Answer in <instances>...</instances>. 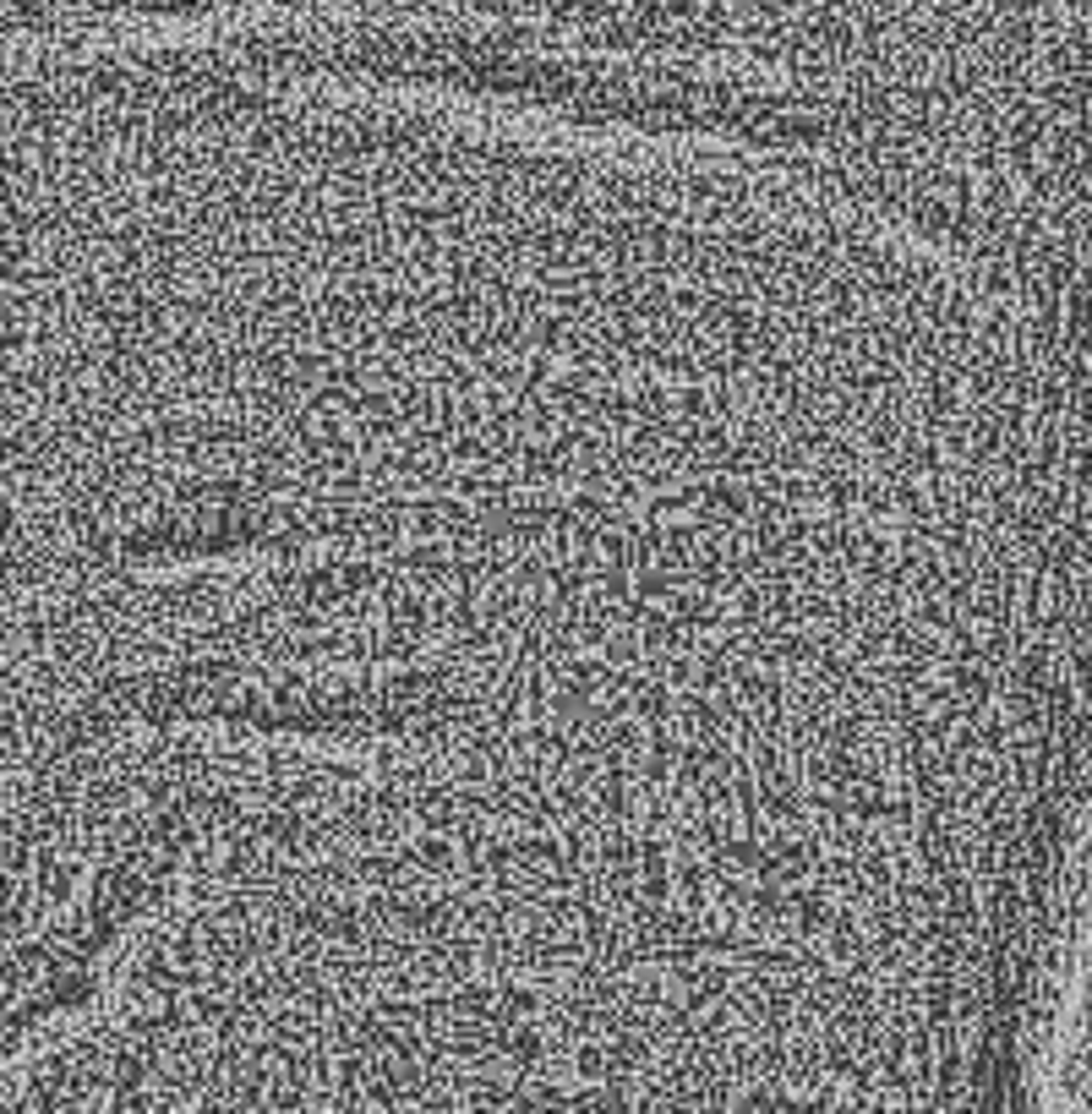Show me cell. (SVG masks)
<instances>
[{
    "label": "cell",
    "instance_id": "obj_1",
    "mask_svg": "<svg viewBox=\"0 0 1092 1114\" xmlns=\"http://www.w3.org/2000/svg\"><path fill=\"white\" fill-rule=\"evenodd\" d=\"M99 1114H841L825 1099L535 1022L372 1016L361 1033L241 1043L225 1070L175 1043L115 1082Z\"/></svg>",
    "mask_w": 1092,
    "mask_h": 1114
}]
</instances>
